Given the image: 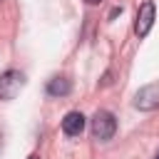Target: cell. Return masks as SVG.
Instances as JSON below:
<instances>
[{
  "label": "cell",
  "mask_w": 159,
  "mask_h": 159,
  "mask_svg": "<svg viewBox=\"0 0 159 159\" xmlns=\"http://www.w3.org/2000/svg\"><path fill=\"white\" fill-rule=\"evenodd\" d=\"M114 132H117V119H114V114L107 112V109L94 112V117H92V137H94L97 142H107V139L114 137Z\"/></svg>",
  "instance_id": "6da1fadb"
},
{
  "label": "cell",
  "mask_w": 159,
  "mask_h": 159,
  "mask_svg": "<svg viewBox=\"0 0 159 159\" xmlns=\"http://www.w3.org/2000/svg\"><path fill=\"white\" fill-rule=\"evenodd\" d=\"M25 87V75L20 70H7L0 75V99H15V94Z\"/></svg>",
  "instance_id": "7a4b0ae2"
},
{
  "label": "cell",
  "mask_w": 159,
  "mask_h": 159,
  "mask_svg": "<svg viewBox=\"0 0 159 159\" xmlns=\"http://www.w3.org/2000/svg\"><path fill=\"white\" fill-rule=\"evenodd\" d=\"M134 107L142 109V112H152L159 107V82H152V84H144L137 94H134Z\"/></svg>",
  "instance_id": "3957f363"
},
{
  "label": "cell",
  "mask_w": 159,
  "mask_h": 159,
  "mask_svg": "<svg viewBox=\"0 0 159 159\" xmlns=\"http://www.w3.org/2000/svg\"><path fill=\"white\" fill-rule=\"evenodd\" d=\"M154 17H157V7H154V2H142V7H139V12H137V22H134V32H137V37H147L149 35V30H152V25H154Z\"/></svg>",
  "instance_id": "277c9868"
},
{
  "label": "cell",
  "mask_w": 159,
  "mask_h": 159,
  "mask_svg": "<svg viewBox=\"0 0 159 159\" xmlns=\"http://www.w3.org/2000/svg\"><path fill=\"white\" fill-rule=\"evenodd\" d=\"M84 129V114L82 112H67L62 119V132L67 137H80Z\"/></svg>",
  "instance_id": "5b68a950"
},
{
  "label": "cell",
  "mask_w": 159,
  "mask_h": 159,
  "mask_svg": "<svg viewBox=\"0 0 159 159\" xmlns=\"http://www.w3.org/2000/svg\"><path fill=\"white\" fill-rule=\"evenodd\" d=\"M72 92V82L67 77H52L47 82V94L50 97H67Z\"/></svg>",
  "instance_id": "8992f818"
},
{
  "label": "cell",
  "mask_w": 159,
  "mask_h": 159,
  "mask_svg": "<svg viewBox=\"0 0 159 159\" xmlns=\"http://www.w3.org/2000/svg\"><path fill=\"white\" fill-rule=\"evenodd\" d=\"M87 5H97V2H102V0H84Z\"/></svg>",
  "instance_id": "52a82bcc"
},
{
  "label": "cell",
  "mask_w": 159,
  "mask_h": 159,
  "mask_svg": "<svg viewBox=\"0 0 159 159\" xmlns=\"http://www.w3.org/2000/svg\"><path fill=\"white\" fill-rule=\"evenodd\" d=\"M27 159H40V157H37V154H30V157H27Z\"/></svg>",
  "instance_id": "ba28073f"
},
{
  "label": "cell",
  "mask_w": 159,
  "mask_h": 159,
  "mask_svg": "<svg viewBox=\"0 0 159 159\" xmlns=\"http://www.w3.org/2000/svg\"><path fill=\"white\" fill-rule=\"evenodd\" d=\"M0 149H2V132H0Z\"/></svg>",
  "instance_id": "9c48e42d"
},
{
  "label": "cell",
  "mask_w": 159,
  "mask_h": 159,
  "mask_svg": "<svg viewBox=\"0 0 159 159\" xmlns=\"http://www.w3.org/2000/svg\"><path fill=\"white\" fill-rule=\"evenodd\" d=\"M154 159H159V152H157V157H154Z\"/></svg>",
  "instance_id": "30bf717a"
}]
</instances>
